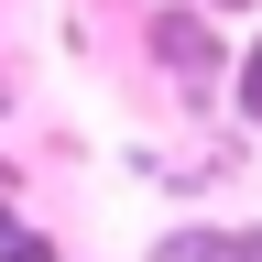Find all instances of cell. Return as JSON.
<instances>
[{
	"label": "cell",
	"instance_id": "1",
	"mask_svg": "<svg viewBox=\"0 0 262 262\" xmlns=\"http://www.w3.org/2000/svg\"><path fill=\"white\" fill-rule=\"evenodd\" d=\"M153 55L175 66L186 88H219V66H229V44H219V22H208V0H196V11H164V22H153Z\"/></svg>",
	"mask_w": 262,
	"mask_h": 262
},
{
	"label": "cell",
	"instance_id": "2",
	"mask_svg": "<svg viewBox=\"0 0 262 262\" xmlns=\"http://www.w3.org/2000/svg\"><path fill=\"white\" fill-rule=\"evenodd\" d=\"M142 262H241V229H164Z\"/></svg>",
	"mask_w": 262,
	"mask_h": 262
},
{
	"label": "cell",
	"instance_id": "3",
	"mask_svg": "<svg viewBox=\"0 0 262 262\" xmlns=\"http://www.w3.org/2000/svg\"><path fill=\"white\" fill-rule=\"evenodd\" d=\"M0 262H55V241H44V229L11 208V196H0Z\"/></svg>",
	"mask_w": 262,
	"mask_h": 262
},
{
	"label": "cell",
	"instance_id": "4",
	"mask_svg": "<svg viewBox=\"0 0 262 262\" xmlns=\"http://www.w3.org/2000/svg\"><path fill=\"white\" fill-rule=\"evenodd\" d=\"M241 110H251V120H262V44H251V55H241Z\"/></svg>",
	"mask_w": 262,
	"mask_h": 262
},
{
	"label": "cell",
	"instance_id": "5",
	"mask_svg": "<svg viewBox=\"0 0 262 262\" xmlns=\"http://www.w3.org/2000/svg\"><path fill=\"white\" fill-rule=\"evenodd\" d=\"M241 262H262V229H241Z\"/></svg>",
	"mask_w": 262,
	"mask_h": 262
},
{
	"label": "cell",
	"instance_id": "6",
	"mask_svg": "<svg viewBox=\"0 0 262 262\" xmlns=\"http://www.w3.org/2000/svg\"><path fill=\"white\" fill-rule=\"evenodd\" d=\"M208 11H251V0H208Z\"/></svg>",
	"mask_w": 262,
	"mask_h": 262
}]
</instances>
